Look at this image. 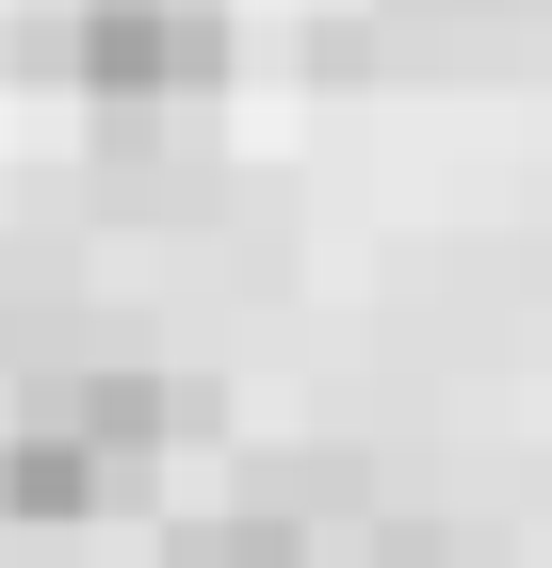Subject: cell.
Masks as SVG:
<instances>
[{
	"mask_svg": "<svg viewBox=\"0 0 552 568\" xmlns=\"http://www.w3.org/2000/svg\"><path fill=\"white\" fill-rule=\"evenodd\" d=\"M33 65L82 114H195L228 82V0H33Z\"/></svg>",
	"mask_w": 552,
	"mask_h": 568,
	"instance_id": "6da1fadb",
	"label": "cell"
},
{
	"mask_svg": "<svg viewBox=\"0 0 552 568\" xmlns=\"http://www.w3.org/2000/svg\"><path fill=\"white\" fill-rule=\"evenodd\" d=\"M130 504H147L130 455L33 423V406H0V536H98V520H130Z\"/></svg>",
	"mask_w": 552,
	"mask_h": 568,
	"instance_id": "7a4b0ae2",
	"label": "cell"
},
{
	"mask_svg": "<svg viewBox=\"0 0 552 568\" xmlns=\"http://www.w3.org/2000/svg\"><path fill=\"white\" fill-rule=\"evenodd\" d=\"M163 568H325L293 520H260V504H228V520H179L163 536Z\"/></svg>",
	"mask_w": 552,
	"mask_h": 568,
	"instance_id": "3957f363",
	"label": "cell"
}]
</instances>
